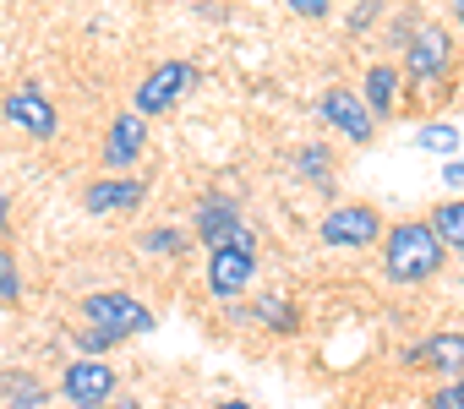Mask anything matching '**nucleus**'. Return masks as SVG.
<instances>
[{"label": "nucleus", "instance_id": "f257e3e1", "mask_svg": "<svg viewBox=\"0 0 464 409\" xmlns=\"http://www.w3.org/2000/svg\"><path fill=\"white\" fill-rule=\"evenodd\" d=\"M442 257H448V246H442V235L426 219L393 224L388 241H382V268H388L393 284H426V279H437L442 273Z\"/></svg>", "mask_w": 464, "mask_h": 409}, {"label": "nucleus", "instance_id": "f03ea898", "mask_svg": "<svg viewBox=\"0 0 464 409\" xmlns=\"http://www.w3.org/2000/svg\"><path fill=\"white\" fill-rule=\"evenodd\" d=\"M82 322L88 328H104L110 338H137V333H153V311L137 300V295H121V290H99L82 300Z\"/></svg>", "mask_w": 464, "mask_h": 409}, {"label": "nucleus", "instance_id": "7ed1b4c3", "mask_svg": "<svg viewBox=\"0 0 464 409\" xmlns=\"http://www.w3.org/2000/svg\"><path fill=\"white\" fill-rule=\"evenodd\" d=\"M186 88H197V66H191V61H164V66H153V71L137 82L131 109H137V115H164V109L180 104Z\"/></svg>", "mask_w": 464, "mask_h": 409}, {"label": "nucleus", "instance_id": "20e7f679", "mask_svg": "<svg viewBox=\"0 0 464 409\" xmlns=\"http://www.w3.org/2000/svg\"><path fill=\"white\" fill-rule=\"evenodd\" d=\"M448 66H453V39H448V28L420 23V28H415V39L404 44V71H410V82H415V88L442 82V77H448Z\"/></svg>", "mask_w": 464, "mask_h": 409}, {"label": "nucleus", "instance_id": "39448f33", "mask_svg": "<svg viewBox=\"0 0 464 409\" xmlns=\"http://www.w3.org/2000/svg\"><path fill=\"white\" fill-rule=\"evenodd\" d=\"M257 279V246H218L208 252V295L213 300H241Z\"/></svg>", "mask_w": 464, "mask_h": 409}, {"label": "nucleus", "instance_id": "423d86ee", "mask_svg": "<svg viewBox=\"0 0 464 409\" xmlns=\"http://www.w3.org/2000/svg\"><path fill=\"white\" fill-rule=\"evenodd\" d=\"M317 235H323V246L361 252V246H372L382 235V219H377V208H366V202H339V208H328Z\"/></svg>", "mask_w": 464, "mask_h": 409}, {"label": "nucleus", "instance_id": "0eeeda50", "mask_svg": "<svg viewBox=\"0 0 464 409\" xmlns=\"http://www.w3.org/2000/svg\"><path fill=\"white\" fill-rule=\"evenodd\" d=\"M61 393L77 404V409H110L115 398V366H104L99 355H77L61 376Z\"/></svg>", "mask_w": 464, "mask_h": 409}, {"label": "nucleus", "instance_id": "6e6552de", "mask_svg": "<svg viewBox=\"0 0 464 409\" xmlns=\"http://www.w3.org/2000/svg\"><path fill=\"white\" fill-rule=\"evenodd\" d=\"M197 241L208 246V252H218V246H257L252 241V230L241 224V208H236V196H208L202 208H197Z\"/></svg>", "mask_w": 464, "mask_h": 409}, {"label": "nucleus", "instance_id": "1a4fd4ad", "mask_svg": "<svg viewBox=\"0 0 464 409\" xmlns=\"http://www.w3.org/2000/svg\"><path fill=\"white\" fill-rule=\"evenodd\" d=\"M317 115H323L344 142H361V147H366V142H372V131H377V126H372L377 115H372V109H366V99H361V93H350V88H323Z\"/></svg>", "mask_w": 464, "mask_h": 409}, {"label": "nucleus", "instance_id": "9d476101", "mask_svg": "<svg viewBox=\"0 0 464 409\" xmlns=\"http://www.w3.org/2000/svg\"><path fill=\"white\" fill-rule=\"evenodd\" d=\"M404 366L459 382V376H464V333H426L415 349H404Z\"/></svg>", "mask_w": 464, "mask_h": 409}, {"label": "nucleus", "instance_id": "9b49d317", "mask_svg": "<svg viewBox=\"0 0 464 409\" xmlns=\"http://www.w3.org/2000/svg\"><path fill=\"white\" fill-rule=\"evenodd\" d=\"M0 115H6L17 131H28V137H39V142H50L55 137V104L39 93V88H12L6 99H0Z\"/></svg>", "mask_w": 464, "mask_h": 409}, {"label": "nucleus", "instance_id": "f8f14e48", "mask_svg": "<svg viewBox=\"0 0 464 409\" xmlns=\"http://www.w3.org/2000/svg\"><path fill=\"white\" fill-rule=\"evenodd\" d=\"M142 202H148V185L137 175H104V180H93L82 191V208L88 214H137Z\"/></svg>", "mask_w": 464, "mask_h": 409}, {"label": "nucleus", "instance_id": "ddd939ff", "mask_svg": "<svg viewBox=\"0 0 464 409\" xmlns=\"http://www.w3.org/2000/svg\"><path fill=\"white\" fill-rule=\"evenodd\" d=\"M148 115H137V109H126V115H115V126H110V137H104V169L110 175H126L137 158H142V147H148V126H142Z\"/></svg>", "mask_w": 464, "mask_h": 409}, {"label": "nucleus", "instance_id": "4468645a", "mask_svg": "<svg viewBox=\"0 0 464 409\" xmlns=\"http://www.w3.org/2000/svg\"><path fill=\"white\" fill-rule=\"evenodd\" d=\"M361 99H366V109H372V115H382V120H388V115H393V104H399V66H393V61H377V66L366 71V93H361Z\"/></svg>", "mask_w": 464, "mask_h": 409}, {"label": "nucleus", "instance_id": "2eb2a0df", "mask_svg": "<svg viewBox=\"0 0 464 409\" xmlns=\"http://www.w3.org/2000/svg\"><path fill=\"white\" fill-rule=\"evenodd\" d=\"M431 230L442 235L448 252L464 257V202H437V208H431Z\"/></svg>", "mask_w": 464, "mask_h": 409}, {"label": "nucleus", "instance_id": "dca6fc26", "mask_svg": "<svg viewBox=\"0 0 464 409\" xmlns=\"http://www.w3.org/2000/svg\"><path fill=\"white\" fill-rule=\"evenodd\" d=\"M0 387H6V409H44V398H50L28 371H6V376H0Z\"/></svg>", "mask_w": 464, "mask_h": 409}, {"label": "nucleus", "instance_id": "f3484780", "mask_svg": "<svg viewBox=\"0 0 464 409\" xmlns=\"http://www.w3.org/2000/svg\"><path fill=\"white\" fill-rule=\"evenodd\" d=\"M295 175H301V180H312V185H323V191H334V175H328V147H323V142H306V147L295 153Z\"/></svg>", "mask_w": 464, "mask_h": 409}, {"label": "nucleus", "instance_id": "a211bd4d", "mask_svg": "<svg viewBox=\"0 0 464 409\" xmlns=\"http://www.w3.org/2000/svg\"><path fill=\"white\" fill-rule=\"evenodd\" d=\"M252 317H257V322H268L274 333H295V328H301V317H295V306H290L285 295H263V300L252 306Z\"/></svg>", "mask_w": 464, "mask_h": 409}, {"label": "nucleus", "instance_id": "6ab92c4d", "mask_svg": "<svg viewBox=\"0 0 464 409\" xmlns=\"http://www.w3.org/2000/svg\"><path fill=\"white\" fill-rule=\"evenodd\" d=\"M415 142H420L426 153H453V147H459V126L431 120V126H420V131H415Z\"/></svg>", "mask_w": 464, "mask_h": 409}, {"label": "nucleus", "instance_id": "aec40b11", "mask_svg": "<svg viewBox=\"0 0 464 409\" xmlns=\"http://www.w3.org/2000/svg\"><path fill=\"white\" fill-rule=\"evenodd\" d=\"M23 300V268H17V257L0 246V306H17Z\"/></svg>", "mask_w": 464, "mask_h": 409}, {"label": "nucleus", "instance_id": "412c9836", "mask_svg": "<svg viewBox=\"0 0 464 409\" xmlns=\"http://www.w3.org/2000/svg\"><path fill=\"white\" fill-rule=\"evenodd\" d=\"M142 246H148V252H164V257H175V252L186 246V235H180V230H169V224H159V230H148V235H142Z\"/></svg>", "mask_w": 464, "mask_h": 409}, {"label": "nucleus", "instance_id": "4be33fe9", "mask_svg": "<svg viewBox=\"0 0 464 409\" xmlns=\"http://www.w3.org/2000/svg\"><path fill=\"white\" fill-rule=\"evenodd\" d=\"M426 409H464V376L448 382V387H437V393L426 398Z\"/></svg>", "mask_w": 464, "mask_h": 409}, {"label": "nucleus", "instance_id": "5701e85b", "mask_svg": "<svg viewBox=\"0 0 464 409\" xmlns=\"http://www.w3.org/2000/svg\"><path fill=\"white\" fill-rule=\"evenodd\" d=\"M285 6H290L295 17H306V23H323V17H328V6H334V0H285Z\"/></svg>", "mask_w": 464, "mask_h": 409}, {"label": "nucleus", "instance_id": "b1692460", "mask_svg": "<svg viewBox=\"0 0 464 409\" xmlns=\"http://www.w3.org/2000/svg\"><path fill=\"white\" fill-rule=\"evenodd\" d=\"M77 344H82V355H99V349H110L115 338H110L104 328H88V322H82V333H77Z\"/></svg>", "mask_w": 464, "mask_h": 409}, {"label": "nucleus", "instance_id": "393cba45", "mask_svg": "<svg viewBox=\"0 0 464 409\" xmlns=\"http://www.w3.org/2000/svg\"><path fill=\"white\" fill-rule=\"evenodd\" d=\"M372 17H377V0H361L355 17H350V28H355V33H366V28H372Z\"/></svg>", "mask_w": 464, "mask_h": 409}, {"label": "nucleus", "instance_id": "a878e982", "mask_svg": "<svg viewBox=\"0 0 464 409\" xmlns=\"http://www.w3.org/2000/svg\"><path fill=\"white\" fill-rule=\"evenodd\" d=\"M459 180H464V158H453V164H448V185H459Z\"/></svg>", "mask_w": 464, "mask_h": 409}, {"label": "nucleus", "instance_id": "bb28decb", "mask_svg": "<svg viewBox=\"0 0 464 409\" xmlns=\"http://www.w3.org/2000/svg\"><path fill=\"white\" fill-rule=\"evenodd\" d=\"M6 219H12V208H6V196H0V241H6Z\"/></svg>", "mask_w": 464, "mask_h": 409}, {"label": "nucleus", "instance_id": "cd10ccee", "mask_svg": "<svg viewBox=\"0 0 464 409\" xmlns=\"http://www.w3.org/2000/svg\"><path fill=\"white\" fill-rule=\"evenodd\" d=\"M213 409H252L246 398H224V404H213Z\"/></svg>", "mask_w": 464, "mask_h": 409}, {"label": "nucleus", "instance_id": "c85d7f7f", "mask_svg": "<svg viewBox=\"0 0 464 409\" xmlns=\"http://www.w3.org/2000/svg\"><path fill=\"white\" fill-rule=\"evenodd\" d=\"M448 12H453V23H464V0H448Z\"/></svg>", "mask_w": 464, "mask_h": 409}, {"label": "nucleus", "instance_id": "c756f323", "mask_svg": "<svg viewBox=\"0 0 464 409\" xmlns=\"http://www.w3.org/2000/svg\"><path fill=\"white\" fill-rule=\"evenodd\" d=\"M110 409H142V404H131V398H121V404H110Z\"/></svg>", "mask_w": 464, "mask_h": 409}, {"label": "nucleus", "instance_id": "7c9ffc66", "mask_svg": "<svg viewBox=\"0 0 464 409\" xmlns=\"http://www.w3.org/2000/svg\"><path fill=\"white\" fill-rule=\"evenodd\" d=\"M169 409H175V404H169Z\"/></svg>", "mask_w": 464, "mask_h": 409}]
</instances>
